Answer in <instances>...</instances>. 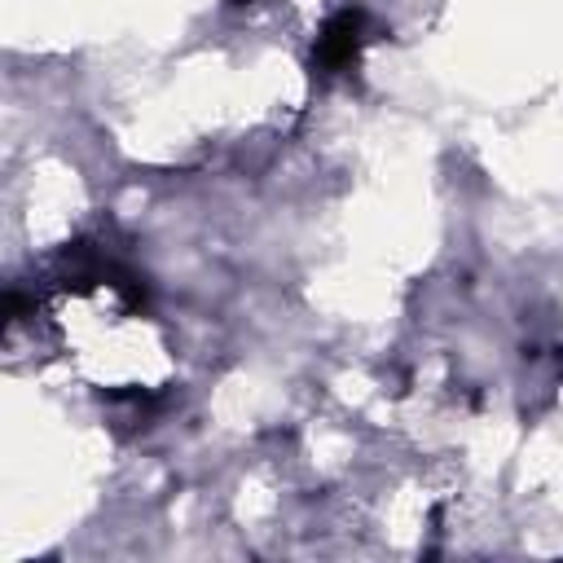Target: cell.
Returning a JSON list of instances; mask_svg holds the SVG:
<instances>
[{
    "instance_id": "1",
    "label": "cell",
    "mask_w": 563,
    "mask_h": 563,
    "mask_svg": "<svg viewBox=\"0 0 563 563\" xmlns=\"http://www.w3.org/2000/svg\"><path fill=\"white\" fill-rule=\"evenodd\" d=\"M369 31H374V26H369L365 9H352V4H347V9L330 13L325 26H321V35H317V48H312L317 66H321L325 75H339V70L356 66V57L365 53V44L374 40Z\"/></svg>"
}]
</instances>
